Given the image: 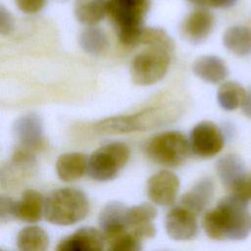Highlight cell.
Returning <instances> with one entry per match:
<instances>
[{
  "instance_id": "1",
  "label": "cell",
  "mask_w": 251,
  "mask_h": 251,
  "mask_svg": "<svg viewBox=\"0 0 251 251\" xmlns=\"http://www.w3.org/2000/svg\"><path fill=\"white\" fill-rule=\"evenodd\" d=\"M202 226L214 240H242L251 232V213L247 204L228 195L206 211Z\"/></svg>"
},
{
  "instance_id": "2",
  "label": "cell",
  "mask_w": 251,
  "mask_h": 251,
  "mask_svg": "<svg viewBox=\"0 0 251 251\" xmlns=\"http://www.w3.org/2000/svg\"><path fill=\"white\" fill-rule=\"evenodd\" d=\"M180 115V105L175 102L152 105L134 114L109 117L94 125L96 131L107 134H123L146 131L170 124Z\"/></svg>"
},
{
  "instance_id": "3",
  "label": "cell",
  "mask_w": 251,
  "mask_h": 251,
  "mask_svg": "<svg viewBox=\"0 0 251 251\" xmlns=\"http://www.w3.org/2000/svg\"><path fill=\"white\" fill-rule=\"evenodd\" d=\"M88 212V198L77 188L62 187L52 191L45 198L44 218L52 225H75L82 221Z\"/></svg>"
},
{
  "instance_id": "4",
  "label": "cell",
  "mask_w": 251,
  "mask_h": 251,
  "mask_svg": "<svg viewBox=\"0 0 251 251\" xmlns=\"http://www.w3.org/2000/svg\"><path fill=\"white\" fill-rule=\"evenodd\" d=\"M130 157L127 144L115 141L95 150L88 158L87 175L97 181H109L117 177Z\"/></svg>"
},
{
  "instance_id": "5",
  "label": "cell",
  "mask_w": 251,
  "mask_h": 251,
  "mask_svg": "<svg viewBox=\"0 0 251 251\" xmlns=\"http://www.w3.org/2000/svg\"><path fill=\"white\" fill-rule=\"evenodd\" d=\"M189 140L176 130L161 132L146 145V154L154 163L168 168L182 165L189 154Z\"/></svg>"
},
{
  "instance_id": "6",
  "label": "cell",
  "mask_w": 251,
  "mask_h": 251,
  "mask_svg": "<svg viewBox=\"0 0 251 251\" xmlns=\"http://www.w3.org/2000/svg\"><path fill=\"white\" fill-rule=\"evenodd\" d=\"M170 66V52L149 47L138 53L130 63L131 80L141 86L152 85L160 81L167 74Z\"/></svg>"
},
{
  "instance_id": "7",
  "label": "cell",
  "mask_w": 251,
  "mask_h": 251,
  "mask_svg": "<svg viewBox=\"0 0 251 251\" xmlns=\"http://www.w3.org/2000/svg\"><path fill=\"white\" fill-rule=\"evenodd\" d=\"M107 9L120 33L141 26L149 9V0H107Z\"/></svg>"
},
{
  "instance_id": "8",
  "label": "cell",
  "mask_w": 251,
  "mask_h": 251,
  "mask_svg": "<svg viewBox=\"0 0 251 251\" xmlns=\"http://www.w3.org/2000/svg\"><path fill=\"white\" fill-rule=\"evenodd\" d=\"M190 151L197 157L208 159L219 154L225 145L221 128L211 121L198 123L189 136Z\"/></svg>"
},
{
  "instance_id": "9",
  "label": "cell",
  "mask_w": 251,
  "mask_h": 251,
  "mask_svg": "<svg viewBox=\"0 0 251 251\" xmlns=\"http://www.w3.org/2000/svg\"><path fill=\"white\" fill-rule=\"evenodd\" d=\"M36 158L34 152L23 147H18L10 162L1 169V186L14 188L20 182L32 176L36 172Z\"/></svg>"
},
{
  "instance_id": "10",
  "label": "cell",
  "mask_w": 251,
  "mask_h": 251,
  "mask_svg": "<svg viewBox=\"0 0 251 251\" xmlns=\"http://www.w3.org/2000/svg\"><path fill=\"white\" fill-rule=\"evenodd\" d=\"M179 189L177 176L167 170L152 175L146 183V192L150 201L159 206H170L175 203Z\"/></svg>"
},
{
  "instance_id": "11",
  "label": "cell",
  "mask_w": 251,
  "mask_h": 251,
  "mask_svg": "<svg viewBox=\"0 0 251 251\" xmlns=\"http://www.w3.org/2000/svg\"><path fill=\"white\" fill-rule=\"evenodd\" d=\"M197 215L182 205L172 208L165 219V228L168 235L177 241H187L198 233Z\"/></svg>"
},
{
  "instance_id": "12",
  "label": "cell",
  "mask_w": 251,
  "mask_h": 251,
  "mask_svg": "<svg viewBox=\"0 0 251 251\" xmlns=\"http://www.w3.org/2000/svg\"><path fill=\"white\" fill-rule=\"evenodd\" d=\"M13 131L20 147L35 152L44 146L43 122L37 114L29 113L20 117L14 124Z\"/></svg>"
},
{
  "instance_id": "13",
  "label": "cell",
  "mask_w": 251,
  "mask_h": 251,
  "mask_svg": "<svg viewBox=\"0 0 251 251\" xmlns=\"http://www.w3.org/2000/svg\"><path fill=\"white\" fill-rule=\"evenodd\" d=\"M157 217V209L150 203H141L139 205L127 208L126 222L127 229L141 240L152 238L156 235L154 219Z\"/></svg>"
},
{
  "instance_id": "14",
  "label": "cell",
  "mask_w": 251,
  "mask_h": 251,
  "mask_svg": "<svg viewBox=\"0 0 251 251\" xmlns=\"http://www.w3.org/2000/svg\"><path fill=\"white\" fill-rule=\"evenodd\" d=\"M105 239L100 229L85 226L61 239L55 251H103Z\"/></svg>"
},
{
  "instance_id": "15",
  "label": "cell",
  "mask_w": 251,
  "mask_h": 251,
  "mask_svg": "<svg viewBox=\"0 0 251 251\" xmlns=\"http://www.w3.org/2000/svg\"><path fill=\"white\" fill-rule=\"evenodd\" d=\"M127 208L121 202H110L100 212L98 224L99 229L106 241L127 232L126 213Z\"/></svg>"
},
{
  "instance_id": "16",
  "label": "cell",
  "mask_w": 251,
  "mask_h": 251,
  "mask_svg": "<svg viewBox=\"0 0 251 251\" xmlns=\"http://www.w3.org/2000/svg\"><path fill=\"white\" fill-rule=\"evenodd\" d=\"M214 16L207 10L198 9L191 12L181 25V33L192 43L204 41L214 28Z\"/></svg>"
},
{
  "instance_id": "17",
  "label": "cell",
  "mask_w": 251,
  "mask_h": 251,
  "mask_svg": "<svg viewBox=\"0 0 251 251\" xmlns=\"http://www.w3.org/2000/svg\"><path fill=\"white\" fill-rule=\"evenodd\" d=\"M45 198L35 189H25L15 201V219L25 223H37L44 217Z\"/></svg>"
},
{
  "instance_id": "18",
  "label": "cell",
  "mask_w": 251,
  "mask_h": 251,
  "mask_svg": "<svg viewBox=\"0 0 251 251\" xmlns=\"http://www.w3.org/2000/svg\"><path fill=\"white\" fill-rule=\"evenodd\" d=\"M192 71L197 77L213 84L223 82L228 75L226 62L215 55H204L197 58L192 65Z\"/></svg>"
},
{
  "instance_id": "19",
  "label": "cell",
  "mask_w": 251,
  "mask_h": 251,
  "mask_svg": "<svg viewBox=\"0 0 251 251\" xmlns=\"http://www.w3.org/2000/svg\"><path fill=\"white\" fill-rule=\"evenodd\" d=\"M88 158L79 152H69L59 156L56 162V173L58 177L71 182L79 179L87 173Z\"/></svg>"
},
{
  "instance_id": "20",
  "label": "cell",
  "mask_w": 251,
  "mask_h": 251,
  "mask_svg": "<svg viewBox=\"0 0 251 251\" xmlns=\"http://www.w3.org/2000/svg\"><path fill=\"white\" fill-rule=\"evenodd\" d=\"M214 195V183L208 178L198 180L180 199V205L184 206L195 215L202 213L211 202Z\"/></svg>"
},
{
  "instance_id": "21",
  "label": "cell",
  "mask_w": 251,
  "mask_h": 251,
  "mask_svg": "<svg viewBox=\"0 0 251 251\" xmlns=\"http://www.w3.org/2000/svg\"><path fill=\"white\" fill-rule=\"evenodd\" d=\"M223 44L236 56L251 54V28L245 25L229 26L223 34Z\"/></svg>"
},
{
  "instance_id": "22",
  "label": "cell",
  "mask_w": 251,
  "mask_h": 251,
  "mask_svg": "<svg viewBox=\"0 0 251 251\" xmlns=\"http://www.w3.org/2000/svg\"><path fill=\"white\" fill-rule=\"evenodd\" d=\"M216 171L226 190H229L247 173L243 161L235 154H226L219 159L216 164Z\"/></svg>"
},
{
  "instance_id": "23",
  "label": "cell",
  "mask_w": 251,
  "mask_h": 251,
  "mask_svg": "<svg viewBox=\"0 0 251 251\" xmlns=\"http://www.w3.org/2000/svg\"><path fill=\"white\" fill-rule=\"evenodd\" d=\"M107 1L105 0H75L74 14L82 25L94 26L107 14Z\"/></svg>"
},
{
  "instance_id": "24",
  "label": "cell",
  "mask_w": 251,
  "mask_h": 251,
  "mask_svg": "<svg viewBox=\"0 0 251 251\" xmlns=\"http://www.w3.org/2000/svg\"><path fill=\"white\" fill-rule=\"evenodd\" d=\"M16 242L20 251H47L50 240L42 227L27 226L19 231Z\"/></svg>"
},
{
  "instance_id": "25",
  "label": "cell",
  "mask_w": 251,
  "mask_h": 251,
  "mask_svg": "<svg viewBox=\"0 0 251 251\" xmlns=\"http://www.w3.org/2000/svg\"><path fill=\"white\" fill-rule=\"evenodd\" d=\"M247 90L236 81L223 82L217 92V100L221 108L226 111H233L241 108L246 97Z\"/></svg>"
},
{
  "instance_id": "26",
  "label": "cell",
  "mask_w": 251,
  "mask_h": 251,
  "mask_svg": "<svg viewBox=\"0 0 251 251\" xmlns=\"http://www.w3.org/2000/svg\"><path fill=\"white\" fill-rule=\"evenodd\" d=\"M80 48L87 54L99 56L104 54L109 48V39L99 27L87 26L81 31L78 38Z\"/></svg>"
},
{
  "instance_id": "27",
  "label": "cell",
  "mask_w": 251,
  "mask_h": 251,
  "mask_svg": "<svg viewBox=\"0 0 251 251\" xmlns=\"http://www.w3.org/2000/svg\"><path fill=\"white\" fill-rule=\"evenodd\" d=\"M147 45L149 47L162 48L170 53L175 48V42L166 30L160 27L141 26L137 35L136 46Z\"/></svg>"
},
{
  "instance_id": "28",
  "label": "cell",
  "mask_w": 251,
  "mask_h": 251,
  "mask_svg": "<svg viewBox=\"0 0 251 251\" xmlns=\"http://www.w3.org/2000/svg\"><path fill=\"white\" fill-rule=\"evenodd\" d=\"M141 239L132 232L122 233L108 241V251H141Z\"/></svg>"
},
{
  "instance_id": "29",
  "label": "cell",
  "mask_w": 251,
  "mask_h": 251,
  "mask_svg": "<svg viewBox=\"0 0 251 251\" xmlns=\"http://www.w3.org/2000/svg\"><path fill=\"white\" fill-rule=\"evenodd\" d=\"M229 195L237 198L245 204L251 202V174L246 173L228 190Z\"/></svg>"
},
{
  "instance_id": "30",
  "label": "cell",
  "mask_w": 251,
  "mask_h": 251,
  "mask_svg": "<svg viewBox=\"0 0 251 251\" xmlns=\"http://www.w3.org/2000/svg\"><path fill=\"white\" fill-rule=\"evenodd\" d=\"M15 219V200L7 196L0 198V220L1 223H8Z\"/></svg>"
},
{
  "instance_id": "31",
  "label": "cell",
  "mask_w": 251,
  "mask_h": 251,
  "mask_svg": "<svg viewBox=\"0 0 251 251\" xmlns=\"http://www.w3.org/2000/svg\"><path fill=\"white\" fill-rule=\"evenodd\" d=\"M17 7L25 14H35L46 4V0H15Z\"/></svg>"
},
{
  "instance_id": "32",
  "label": "cell",
  "mask_w": 251,
  "mask_h": 251,
  "mask_svg": "<svg viewBox=\"0 0 251 251\" xmlns=\"http://www.w3.org/2000/svg\"><path fill=\"white\" fill-rule=\"evenodd\" d=\"M14 28V20L10 12L3 6H0V33L9 34Z\"/></svg>"
},
{
  "instance_id": "33",
  "label": "cell",
  "mask_w": 251,
  "mask_h": 251,
  "mask_svg": "<svg viewBox=\"0 0 251 251\" xmlns=\"http://www.w3.org/2000/svg\"><path fill=\"white\" fill-rule=\"evenodd\" d=\"M189 1L201 7L228 8L233 6L237 0H189Z\"/></svg>"
},
{
  "instance_id": "34",
  "label": "cell",
  "mask_w": 251,
  "mask_h": 251,
  "mask_svg": "<svg viewBox=\"0 0 251 251\" xmlns=\"http://www.w3.org/2000/svg\"><path fill=\"white\" fill-rule=\"evenodd\" d=\"M241 111L245 117L251 119V87L247 89L246 97L241 106Z\"/></svg>"
},
{
  "instance_id": "35",
  "label": "cell",
  "mask_w": 251,
  "mask_h": 251,
  "mask_svg": "<svg viewBox=\"0 0 251 251\" xmlns=\"http://www.w3.org/2000/svg\"><path fill=\"white\" fill-rule=\"evenodd\" d=\"M1 251H5V250H1Z\"/></svg>"
},
{
  "instance_id": "36",
  "label": "cell",
  "mask_w": 251,
  "mask_h": 251,
  "mask_svg": "<svg viewBox=\"0 0 251 251\" xmlns=\"http://www.w3.org/2000/svg\"><path fill=\"white\" fill-rule=\"evenodd\" d=\"M61 1H65V0H61Z\"/></svg>"
}]
</instances>
